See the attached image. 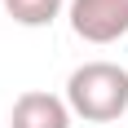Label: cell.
I'll return each instance as SVG.
<instances>
[{
	"label": "cell",
	"instance_id": "cell-4",
	"mask_svg": "<svg viewBox=\"0 0 128 128\" xmlns=\"http://www.w3.org/2000/svg\"><path fill=\"white\" fill-rule=\"evenodd\" d=\"M18 26H49L62 13V0H0Z\"/></svg>",
	"mask_w": 128,
	"mask_h": 128
},
{
	"label": "cell",
	"instance_id": "cell-3",
	"mask_svg": "<svg viewBox=\"0 0 128 128\" xmlns=\"http://www.w3.org/2000/svg\"><path fill=\"white\" fill-rule=\"evenodd\" d=\"M13 128H71V106L62 97H53V93H22L18 102H13V115H9Z\"/></svg>",
	"mask_w": 128,
	"mask_h": 128
},
{
	"label": "cell",
	"instance_id": "cell-1",
	"mask_svg": "<svg viewBox=\"0 0 128 128\" xmlns=\"http://www.w3.org/2000/svg\"><path fill=\"white\" fill-rule=\"evenodd\" d=\"M66 106L71 115L88 124H110L128 110V71L115 62H84L66 80Z\"/></svg>",
	"mask_w": 128,
	"mask_h": 128
},
{
	"label": "cell",
	"instance_id": "cell-2",
	"mask_svg": "<svg viewBox=\"0 0 128 128\" xmlns=\"http://www.w3.org/2000/svg\"><path fill=\"white\" fill-rule=\"evenodd\" d=\"M71 31L88 44H115L128 31V0H71Z\"/></svg>",
	"mask_w": 128,
	"mask_h": 128
}]
</instances>
